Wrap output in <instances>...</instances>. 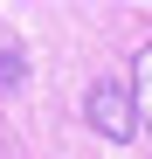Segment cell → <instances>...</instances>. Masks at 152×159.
<instances>
[{
  "instance_id": "cell-3",
  "label": "cell",
  "mask_w": 152,
  "mask_h": 159,
  "mask_svg": "<svg viewBox=\"0 0 152 159\" xmlns=\"http://www.w3.org/2000/svg\"><path fill=\"white\" fill-rule=\"evenodd\" d=\"M21 69H28V62L7 48V56H0V97H7V90H21Z\"/></svg>"
},
{
  "instance_id": "cell-2",
  "label": "cell",
  "mask_w": 152,
  "mask_h": 159,
  "mask_svg": "<svg viewBox=\"0 0 152 159\" xmlns=\"http://www.w3.org/2000/svg\"><path fill=\"white\" fill-rule=\"evenodd\" d=\"M132 104H138V125H152V42L138 48V62H132Z\"/></svg>"
},
{
  "instance_id": "cell-1",
  "label": "cell",
  "mask_w": 152,
  "mask_h": 159,
  "mask_svg": "<svg viewBox=\"0 0 152 159\" xmlns=\"http://www.w3.org/2000/svg\"><path fill=\"white\" fill-rule=\"evenodd\" d=\"M83 118H90V131H104L111 145L138 139V104H132V83H118V76H97V83L83 90Z\"/></svg>"
}]
</instances>
